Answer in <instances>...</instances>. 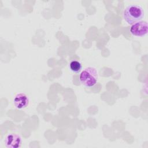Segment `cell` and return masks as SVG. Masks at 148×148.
I'll list each match as a JSON object with an SVG mask.
<instances>
[{"mask_svg": "<svg viewBox=\"0 0 148 148\" xmlns=\"http://www.w3.org/2000/svg\"><path fill=\"white\" fill-rule=\"evenodd\" d=\"M144 16V9L137 4H131L127 6L123 13L124 18L129 24H134L141 21Z\"/></svg>", "mask_w": 148, "mask_h": 148, "instance_id": "1", "label": "cell"}, {"mask_svg": "<svg viewBox=\"0 0 148 148\" xmlns=\"http://www.w3.org/2000/svg\"><path fill=\"white\" fill-rule=\"evenodd\" d=\"M98 79L97 69L93 67L85 68L80 75V81L86 87H90L95 86Z\"/></svg>", "mask_w": 148, "mask_h": 148, "instance_id": "2", "label": "cell"}, {"mask_svg": "<svg viewBox=\"0 0 148 148\" xmlns=\"http://www.w3.org/2000/svg\"><path fill=\"white\" fill-rule=\"evenodd\" d=\"M130 32L136 36H143L147 34V22L140 21L134 24L130 28Z\"/></svg>", "mask_w": 148, "mask_h": 148, "instance_id": "3", "label": "cell"}, {"mask_svg": "<svg viewBox=\"0 0 148 148\" xmlns=\"http://www.w3.org/2000/svg\"><path fill=\"white\" fill-rule=\"evenodd\" d=\"M4 143L8 148H20L21 146L22 139L18 134H9L6 136Z\"/></svg>", "mask_w": 148, "mask_h": 148, "instance_id": "4", "label": "cell"}, {"mask_svg": "<svg viewBox=\"0 0 148 148\" xmlns=\"http://www.w3.org/2000/svg\"><path fill=\"white\" fill-rule=\"evenodd\" d=\"M29 98L28 96L23 92L17 94L13 101L14 105L17 109H22L25 108L29 105Z\"/></svg>", "mask_w": 148, "mask_h": 148, "instance_id": "5", "label": "cell"}, {"mask_svg": "<svg viewBox=\"0 0 148 148\" xmlns=\"http://www.w3.org/2000/svg\"><path fill=\"white\" fill-rule=\"evenodd\" d=\"M70 69L74 73H79L82 69V64L76 60H73L69 64Z\"/></svg>", "mask_w": 148, "mask_h": 148, "instance_id": "6", "label": "cell"}]
</instances>
